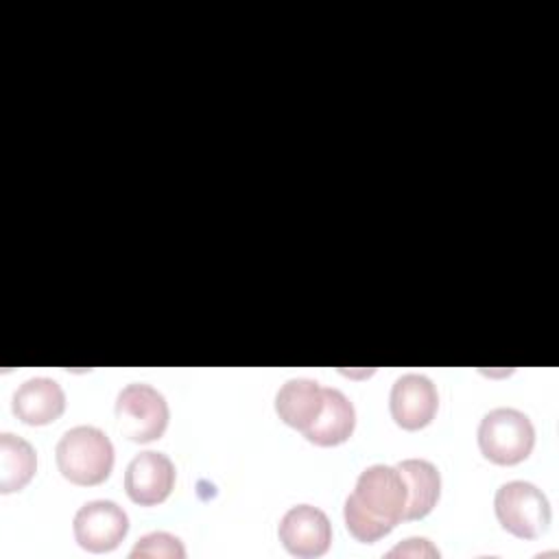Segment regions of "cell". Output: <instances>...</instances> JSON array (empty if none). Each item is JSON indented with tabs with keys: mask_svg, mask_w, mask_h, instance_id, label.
I'll use <instances>...</instances> for the list:
<instances>
[{
	"mask_svg": "<svg viewBox=\"0 0 559 559\" xmlns=\"http://www.w3.org/2000/svg\"><path fill=\"white\" fill-rule=\"evenodd\" d=\"M535 428L518 408H493L478 426V448L496 465H518L533 452Z\"/></svg>",
	"mask_w": 559,
	"mask_h": 559,
	"instance_id": "3",
	"label": "cell"
},
{
	"mask_svg": "<svg viewBox=\"0 0 559 559\" xmlns=\"http://www.w3.org/2000/svg\"><path fill=\"white\" fill-rule=\"evenodd\" d=\"M175 465L164 452L146 450L135 454L124 472V491L140 507L162 504L175 487Z\"/></svg>",
	"mask_w": 559,
	"mask_h": 559,
	"instance_id": "8",
	"label": "cell"
},
{
	"mask_svg": "<svg viewBox=\"0 0 559 559\" xmlns=\"http://www.w3.org/2000/svg\"><path fill=\"white\" fill-rule=\"evenodd\" d=\"M389 408L393 421L400 428L421 430L435 419L439 411L437 386L424 373H404L391 386Z\"/></svg>",
	"mask_w": 559,
	"mask_h": 559,
	"instance_id": "9",
	"label": "cell"
},
{
	"mask_svg": "<svg viewBox=\"0 0 559 559\" xmlns=\"http://www.w3.org/2000/svg\"><path fill=\"white\" fill-rule=\"evenodd\" d=\"M129 557L131 559H138V557L183 559L186 557V548H183L179 537H175L170 533H164V531H155V533H148V535L140 537L135 542V546L131 548Z\"/></svg>",
	"mask_w": 559,
	"mask_h": 559,
	"instance_id": "15",
	"label": "cell"
},
{
	"mask_svg": "<svg viewBox=\"0 0 559 559\" xmlns=\"http://www.w3.org/2000/svg\"><path fill=\"white\" fill-rule=\"evenodd\" d=\"M406 509V485L397 467L376 463L360 472L354 491L347 496L343 518L349 535L373 544L389 535Z\"/></svg>",
	"mask_w": 559,
	"mask_h": 559,
	"instance_id": "1",
	"label": "cell"
},
{
	"mask_svg": "<svg viewBox=\"0 0 559 559\" xmlns=\"http://www.w3.org/2000/svg\"><path fill=\"white\" fill-rule=\"evenodd\" d=\"M356 428V411L349 397L334 389H323V404L317 419L304 430V437L321 448L345 443Z\"/></svg>",
	"mask_w": 559,
	"mask_h": 559,
	"instance_id": "11",
	"label": "cell"
},
{
	"mask_svg": "<svg viewBox=\"0 0 559 559\" xmlns=\"http://www.w3.org/2000/svg\"><path fill=\"white\" fill-rule=\"evenodd\" d=\"M386 557H439V550L424 537H408L391 548Z\"/></svg>",
	"mask_w": 559,
	"mask_h": 559,
	"instance_id": "16",
	"label": "cell"
},
{
	"mask_svg": "<svg viewBox=\"0 0 559 559\" xmlns=\"http://www.w3.org/2000/svg\"><path fill=\"white\" fill-rule=\"evenodd\" d=\"M321 404L323 386L310 378H290L275 395L277 417L299 432H304L317 419Z\"/></svg>",
	"mask_w": 559,
	"mask_h": 559,
	"instance_id": "12",
	"label": "cell"
},
{
	"mask_svg": "<svg viewBox=\"0 0 559 559\" xmlns=\"http://www.w3.org/2000/svg\"><path fill=\"white\" fill-rule=\"evenodd\" d=\"M55 459L66 480L79 487H94L111 474L114 445L100 428L74 426L57 441Z\"/></svg>",
	"mask_w": 559,
	"mask_h": 559,
	"instance_id": "2",
	"label": "cell"
},
{
	"mask_svg": "<svg viewBox=\"0 0 559 559\" xmlns=\"http://www.w3.org/2000/svg\"><path fill=\"white\" fill-rule=\"evenodd\" d=\"M493 511L504 531L520 539L542 537L552 520L546 493L528 480H509L493 496Z\"/></svg>",
	"mask_w": 559,
	"mask_h": 559,
	"instance_id": "4",
	"label": "cell"
},
{
	"mask_svg": "<svg viewBox=\"0 0 559 559\" xmlns=\"http://www.w3.org/2000/svg\"><path fill=\"white\" fill-rule=\"evenodd\" d=\"M11 411L22 424L46 426L63 415L66 393L52 378H28L15 389Z\"/></svg>",
	"mask_w": 559,
	"mask_h": 559,
	"instance_id": "10",
	"label": "cell"
},
{
	"mask_svg": "<svg viewBox=\"0 0 559 559\" xmlns=\"http://www.w3.org/2000/svg\"><path fill=\"white\" fill-rule=\"evenodd\" d=\"M114 413L122 437L135 443H151L159 439L170 419L166 397L146 382L127 384L116 397Z\"/></svg>",
	"mask_w": 559,
	"mask_h": 559,
	"instance_id": "5",
	"label": "cell"
},
{
	"mask_svg": "<svg viewBox=\"0 0 559 559\" xmlns=\"http://www.w3.org/2000/svg\"><path fill=\"white\" fill-rule=\"evenodd\" d=\"M406 485V509L404 520L426 518L441 493L439 469L426 459H404L395 465Z\"/></svg>",
	"mask_w": 559,
	"mask_h": 559,
	"instance_id": "13",
	"label": "cell"
},
{
	"mask_svg": "<svg viewBox=\"0 0 559 559\" xmlns=\"http://www.w3.org/2000/svg\"><path fill=\"white\" fill-rule=\"evenodd\" d=\"M37 472L35 448L11 432L0 435V491L13 493L24 489Z\"/></svg>",
	"mask_w": 559,
	"mask_h": 559,
	"instance_id": "14",
	"label": "cell"
},
{
	"mask_svg": "<svg viewBox=\"0 0 559 559\" xmlns=\"http://www.w3.org/2000/svg\"><path fill=\"white\" fill-rule=\"evenodd\" d=\"M282 546L293 557H321L332 544V524L328 515L312 504L290 507L277 526Z\"/></svg>",
	"mask_w": 559,
	"mask_h": 559,
	"instance_id": "7",
	"label": "cell"
},
{
	"mask_svg": "<svg viewBox=\"0 0 559 559\" xmlns=\"http://www.w3.org/2000/svg\"><path fill=\"white\" fill-rule=\"evenodd\" d=\"M72 531L76 544L87 552H109L129 533V518L114 500H90L74 513Z\"/></svg>",
	"mask_w": 559,
	"mask_h": 559,
	"instance_id": "6",
	"label": "cell"
}]
</instances>
